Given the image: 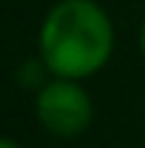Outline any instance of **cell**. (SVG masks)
Segmentation results:
<instances>
[{
    "mask_svg": "<svg viewBox=\"0 0 145 148\" xmlns=\"http://www.w3.org/2000/svg\"><path fill=\"white\" fill-rule=\"evenodd\" d=\"M115 49V30L100 3L61 0L51 6L39 30V55L57 79H85L106 66Z\"/></svg>",
    "mask_w": 145,
    "mask_h": 148,
    "instance_id": "6da1fadb",
    "label": "cell"
},
{
    "mask_svg": "<svg viewBox=\"0 0 145 148\" xmlns=\"http://www.w3.org/2000/svg\"><path fill=\"white\" fill-rule=\"evenodd\" d=\"M0 148H18V142L9 139V136H0Z\"/></svg>",
    "mask_w": 145,
    "mask_h": 148,
    "instance_id": "3957f363",
    "label": "cell"
},
{
    "mask_svg": "<svg viewBox=\"0 0 145 148\" xmlns=\"http://www.w3.org/2000/svg\"><path fill=\"white\" fill-rule=\"evenodd\" d=\"M139 45H142V55H145V24H142V30H139Z\"/></svg>",
    "mask_w": 145,
    "mask_h": 148,
    "instance_id": "277c9868",
    "label": "cell"
},
{
    "mask_svg": "<svg viewBox=\"0 0 145 148\" xmlns=\"http://www.w3.org/2000/svg\"><path fill=\"white\" fill-rule=\"evenodd\" d=\"M36 118L55 136H79L94 118V106L76 82L55 79L36 94Z\"/></svg>",
    "mask_w": 145,
    "mask_h": 148,
    "instance_id": "7a4b0ae2",
    "label": "cell"
}]
</instances>
